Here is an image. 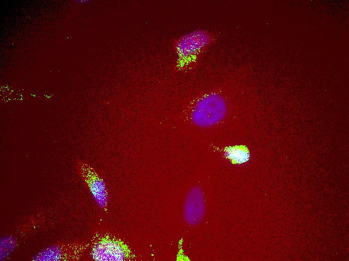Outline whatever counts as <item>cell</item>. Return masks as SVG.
Listing matches in <instances>:
<instances>
[{
	"label": "cell",
	"mask_w": 349,
	"mask_h": 261,
	"mask_svg": "<svg viewBox=\"0 0 349 261\" xmlns=\"http://www.w3.org/2000/svg\"><path fill=\"white\" fill-rule=\"evenodd\" d=\"M224 155L232 163L241 164L250 159V153L245 146H230L225 148Z\"/></svg>",
	"instance_id": "cell-5"
},
{
	"label": "cell",
	"mask_w": 349,
	"mask_h": 261,
	"mask_svg": "<svg viewBox=\"0 0 349 261\" xmlns=\"http://www.w3.org/2000/svg\"><path fill=\"white\" fill-rule=\"evenodd\" d=\"M204 211V198L201 190L194 187L189 193L185 204L184 214L187 221L196 224L202 218Z\"/></svg>",
	"instance_id": "cell-3"
},
{
	"label": "cell",
	"mask_w": 349,
	"mask_h": 261,
	"mask_svg": "<svg viewBox=\"0 0 349 261\" xmlns=\"http://www.w3.org/2000/svg\"><path fill=\"white\" fill-rule=\"evenodd\" d=\"M215 39L208 30L198 29L180 37L175 42L174 47L178 54L196 64L212 45Z\"/></svg>",
	"instance_id": "cell-2"
},
{
	"label": "cell",
	"mask_w": 349,
	"mask_h": 261,
	"mask_svg": "<svg viewBox=\"0 0 349 261\" xmlns=\"http://www.w3.org/2000/svg\"><path fill=\"white\" fill-rule=\"evenodd\" d=\"M90 180L91 190L98 203L103 205L106 203V194L103 181L96 175L91 174Z\"/></svg>",
	"instance_id": "cell-6"
},
{
	"label": "cell",
	"mask_w": 349,
	"mask_h": 261,
	"mask_svg": "<svg viewBox=\"0 0 349 261\" xmlns=\"http://www.w3.org/2000/svg\"><path fill=\"white\" fill-rule=\"evenodd\" d=\"M96 251H100L101 253L96 254L100 256V260H122L124 259V253L123 249L115 243H104L103 245L98 246Z\"/></svg>",
	"instance_id": "cell-4"
},
{
	"label": "cell",
	"mask_w": 349,
	"mask_h": 261,
	"mask_svg": "<svg viewBox=\"0 0 349 261\" xmlns=\"http://www.w3.org/2000/svg\"><path fill=\"white\" fill-rule=\"evenodd\" d=\"M227 109V102L222 95L216 93L206 94L194 105L192 118L199 126H209L221 120Z\"/></svg>",
	"instance_id": "cell-1"
}]
</instances>
